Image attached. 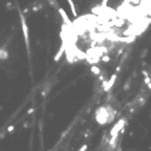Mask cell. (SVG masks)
<instances>
[{"label":"cell","mask_w":151,"mask_h":151,"mask_svg":"<svg viewBox=\"0 0 151 151\" xmlns=\"http://www.w3.org/2000/svg\"><path fill=\"white\" fill-rule=\"evenodd\" d=\"M103 60H104V62H109V60H110V57H109V56H104Z\"/></svg>","instance_id":"8"},{"label":"cell","mask_w":151,"mask_h":151,"mask_svg":"<svg viewBox=\"0 0 151 151\" xmlns=\"http://www.w3.org/2000/svg\"><path fill=\"white\" fill-rule=\"evenodd\" d=\"M123 126H124V121H123V120H120L119 122L116 123V126L113 128V131H111V135H113V137H117V134H119V132H120V129L122 128Z\"/></svg>","instance_id":"2"},{"label":"cell","mask_w":151,"mask_h":151,"mask_svg":"<svg viewBox=\"0 0 151 151\" xmlns=\"http://www.w3.org/2000/svg\"><path fill=\"white\" fill-rule=\"evenodd\" d=\"M9 131H10V132H11V131H13V126H10V127H9Z\"/></svg>","instance_id":"9"},{"label":"cell","mask_w":151,"mask_h":151,"mask_svg":"<svg viewBox=\"0 0 151 151\" xmlns=\"http://www.w3.org/2000/svg\"><path fill=\"white\" fill-rule=\"evenodd\" d=\"M64 48H65V45L63 44V45H62V47H60V50H59V51L57 52V55H56V56H55V60H59V58L62 57V55H63V52L65 51Z\"/></svg>","instance_id":"6"},{"label":"cell","mask_w":151,"mask_h":151,"mask_svg":"<svg viewBox=\"0 0 151 151\" xmlns=\"http://www.w3.org/2000/svg\"><path fill=\"white\" fill-rule=\"evenodd\" d=\"M58 12H59V15L62 16V18H63V21H64V23H65L66 26H73V22L69 19V17H68V15L65 13V11L62 9V7H59L58 9Z\"/></svg>","instance_id":"3"},{"label":"cell","mask_w":151,"mask_h":151,"mask_svg":"<svg viewBox=\"0 0 151 151\" xmlns=\"http://www.w3.org/2000/svg\"><path fill=\"white\" fill-rule=\"evenodd\" d=\"M92 73H94V74H99V73H100V70H99L97 66H92Z\"/></svg>","instance_id":"7"},{"label":"cell","mask_w":151,"mask_h":151,"mask_svg":"<svg viewBox=\"0 0 151 151\" xmlns=\"http://www.w3.org/2000/svg\"><path fill=\"white\" fill-rule=\"evenodd\" d=\"M21 23H22V30H23V35H24V41L26 45L29 48V31H28V26L26 23V19L23 17V15H21Z\"/></svg>","instance_id":"1"},{"label":"cell","mask_w":151,"mask_h":151,"mask_svg":"<svg viewBox=\"0 0 151 151\" xmlns=\"http://www.w3.org/2000/svg\"><path fill=\"white\" fill-rule=\"evenodd\" d=\"M68 5L70 6V10H71L73 16H74V17H77V12H76L75 5H74V1H73V0H68Z\"/></svg>","instance_id":"5"},{"label":"cell","mask_w":151,"mask_h":151,"mask_svg":"<svg viewBox=\"0 0 151 151\" xmlns=\"http://www.w3.org/2000/svg\"><path fill=\"white\" fill-rule=\"evenodd\" d=\"M115 80H116V74H114V75L110 77V80L105 84V91H109V90L113 87L114 84H115Z\"/></svg>","instance_id":"4"}]
</instances>
